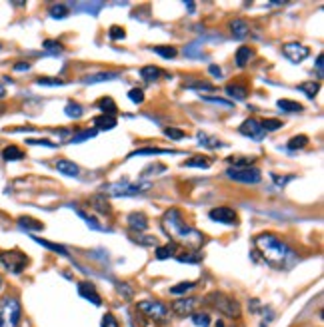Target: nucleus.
Instances as JSON below:
<instances>
[{"label":"nucleus","mask_w":324,"mask_h":327,"mask_svg":"<svg viewBox=\"0 0 324 327\" xmlns=\"http://www.w3.org/2000/svg\"><path fill=\"white\" fill-rule=\"evenodd\" d=\"M162 228H164V232H166L174 241H180V243H184L186 247H192L194 251L204 243V236L198 232V230L190 228V225L184 221L182 214H180L176 208H172V210H168V212L164 214V218H162Z\"/></svg>","instance_id":"obj_1"},{"label":"nucleus","mask_w":324,"mask_h":327,"mask_svg":"<svg viewBox=\"0 0 324 327\" xmlns=\"http://www.w3.org/2000/svg\"><path fill=\"white\" fill-rule=\"evenodd\" d=\"M254 247L256 251L262 256V260L272 265V267H276V269H282L288 265V262L294 258V251L282 241L278 240L274 234H260L254 238Z\"/></svg>","instance_id":"obj_2"},{"label":"nucleus","mask_w":324,"mask_h":327,"mask_svg":"<svg viewBox=\"0 0 324 327\" xmlns=\"http://www.w3.org/2000/svg\"><path fill=\"white\" fill-rule=\"evenodd\" d=\"M22 319V305L12 295L0 299V327H18Z\"/></svg>","instance_id":"obj_3"},{"label":"nucleus","mask_w":324,"mask_h":327,"mask_svg":"<svg viewBox=\"0 0 324 327\" xmlns=\"http://www.w3.org/2000/svg\"><path fill=\"white\" fill-rule=\"evenodd\" d=\"M136 309L156 323H166L168 317H170V311L168 307L162 304V301H156V299H144V301H138L136 304Z\"/></svg>","instance_id":"obj_4"},{"label":"nucleus","mask_w":324,"mask_h":327,"mask_svg":"<svg viewBox=\"0 0 324 327\" xmlns=\"http://www.w3.org/2000/svg\"><path fill=\"white\" fill-rule=\"evenodd\" d=\"M148 188H150V184H132L128 180H120V182H114V184H108L104 186V194L108 196H116V197H126V196H138V194H144Z\"/></svg>","instance_id":"obj_5"},{"label":"nucleus","mask_w":324,"mask_h":327,"mask_svg":"<svg viewBox=\"0 0 324 327\" xmlns=\"http://www.w3.org/2000/svg\"><path fill=\"white\" fill-rule=\"evenodd\" d=\"M206 301H208V304H210L214 309H218L220 313L228 315V317H238V315H240V305H238V301L232 299V297H228L226 293L214 291V293H210V295L206 297Z\"/></svg>","instance_id":"obj_6"},{"label":"nucleus","mask_w":324,"mask_h":327,"mask_svg":"<svg viewBox=\"0 0 324 327\" xmlns=\"http://www.w3.org/2000/svg\"><path fill=\"white\" fill-rule=\"evenodd\" d=\"M0 263L12 273H22L28 265V258H26V254H22L18 249L0 251Z\"/></svg>","instance_id":"obj_7"},{"label":"nucleus","mask_w":324,"mask_h":327,"mask_svg":"<svg viewBox=\"0 0 324 327\" xmlns=\"http://www.w3.org/2000/svg\"><path fill=\"white\" fill-rule=\"evenodd\" d=\"M226 178L234 180L238 184H248V186H254L262 180V174L256 168H228L226 170Z\"/></svg>","instance_id":"obj_8"},{"label":"nucleus","mask_w":324,"mask_h":327,"mask_svg":"<svg viewBox=\"0 0 324 327\" xmlns=\"http://www.w3.org/2000/svg\"><path fill=\"white\" fill-rule=\"evenodd\" d=\"M282 54L290 60V62H302L304 58L310 56V50L304 44H298V42H288L282 46Z\"/></svg>","instance_id":"obj_9"},{"label":"nucleus","mask_w":324,"mask_h":327,"mask_svg":"<svg viewBox=\"0 0 324 327\" xmlns=\"http://www.w3.org/2000/svg\"><path fill=\"white\" fill-rule=\"evenodd\" d=\"M208 218H210L212 221L226 223V225H236V223H238V214H236L232 208H226V206H218V208L210 210Z\"/></svg>","instance_id":"obj_10"},{"label":"nucleus","mask_w":324,"mask_h":327,"mask_svg":"<svg viewBox=\"0 0 324 327\" xmlns=\"http://www.w3.org/2000/svg\"><path fill=\"white\" fill-rule=\"evenodd\" d=\"M198 304V299L196 297H180L176 301H172V313L174 315H178V317H188L194 313V307Z\"/></svg>","instance_id":"obj_11"},{"label":"nucleus","mask_w":324,"mask_h":327,"mask_svg":"<svg viewBox=\"0 0 324 327\" xmlns=\"http://www.w3.org/2000/svg\"><path fill=\"white\" fill-rule=\"evenodd\" d=\"M240 134L246 136V138H252V140H262L266 132L262 130V126H260V122L256 118H248L240 126Z\"/></svg>","instance_id":"obj_12"},{"label":"nucleus","mask_w":324,"mask_h":327,"mask_svg":"<svg viewBox=\"0 0 324 327\" xmlns=\"http://www.w3.org/2000/svg\"><path fill=\"white\" fill-rule=\"evenodd\" d=\"M228 30H230V34H232L236 40H242V38L248 36V32H250V26H248V22H246V20H242V18H234V20L228 22Z\"/></svg>","instance_id":"obj_13"},{"label":"nucleus","mask_w":324,"mask_h":327,"mask_svg":"<svg viewBox=\"0 0 324 327\" xmlns=\"http://www.w3.org/2000/svg\"><path fill=\"white\" fill-rule=\"evenodd\" d=\"M128 228H130L132 232H136V234L144 232V230L148 228V218H146L142 212H132V214L128 216Z\"/></svg>","instance_id":"obj_14"},{"label":"nucleus","mask_w":324,"mask_h":327,"mask_svg":"<svg viewBox=\"0 0 324 327\" xmlns=\"http://www.w3.org/2000/svg\"><path fill=\"white\" fill-rule=\"evenodd\" d=\"M78 293L84 297V299H88V301H92L94 305H100L102 304V299H100V295L96 293V287L92 285V283H80L78 285Z\"/></svg>","instance_id":"obj_15"},{"label":"nucleus","mask_w":324,"mask_h":327,"mask_svg":"<svg viewBox=\"0 0 324 327\" xmlns=\"http://www.w3.org/2000/svg\"><path fill=\"white\" fill-rule=\"evenodd\" d=\"M56 170L60 174H64V175H70V178H76V175L80 174V168L74 162H70V160H58L56 162Z\"/></svg>","instance_id":"obj_16"},{"label":"nucleus","mask_w":324,"mask_h":327,"mask_svg":"<svg viewBox=\"0 0 324 327\" xmlns=\"http://www.w3.org/2000/svg\"><path fill=\"white\" fill-rule=\"evenodd\" d=\"M252 56H254V52H252V48H250V46H240V48L236 50V56H234V60H236V66L244 68L248 62L252 60Z\"/></svg>","instance_id":"obj_17"},{"label":"nucleus","mask_w":324,"mask_h":327,"mask_svg":"<svg viewBox=\"0 0 324 327\" xmlns=\"http://www.w3.org/2000/svg\"><path fill=\"white\" fill-rule=\"evenodd\" d=\"M94 126L98 130H112L116 128V118L114 116H106V114H100L94 118Z\"/></svg>","instance_id":"obj_18"},{"label":"nucleus","mask_w":324,"mask_h":327,"mask_svg":"<svg viewBox=\"0 0 324 327\" xmlns=\"http://www.w3.org/2000/svg\"><path fill=\"white\" fill-rule=\"evenodd\" d=\"M96 106L102 110V114H106V116H114L116 112H118V106H116V102L112 98H108V96H104V98H100L96 102Z\"/></svg>","instance_id":"obj_19"},{"label":"nucleus","mask_w":324,"mask_h":327,"mask_svg":"<svg viewBox=\"0 0 324 327\" xmlns=\"http://www.w3.org/2000/svg\"><path fill=\"white\" fill-rule=\"evenodd\" d=\"M90 204H92V208H94L96 212H100V214H108V212H110V204H108V199H106L104 194L94 196V197L90 199Z\"/></svg>","instance_id":"obj_20"},{"label":"nucleus","mask_w":324,"mask_h":327,"mask_svg":"<svg viewBox=\"0 0 324 327\" xmlns=\"http://www.w3.org/2000/svg\"><path fill=\"white\" fill-rule=\"evenodd\" d=\"M2 158H4L6 162H18V160L24 158V152H22L18 146H6V148L2 150Z\"/></svg>","instance_id":"obj_21"},{"label":"nucleus","mask_w":324,"mask_h":327,"mask_svg":"<svg viewBox=\"0 0 324 327\" xmlns=\"http://www.w3.org/2000/svg\"><path fill=\"white\" fill-rule=\"evenodd\" d=\"M226 94H228L230 98H234V100H246L248 88L242 86V84H228V86H226Z\"/></svg>","instance_id":"obj_22"},{"label":"nucleus","mask_w":324,"mask_h":327,"mask_svg":"<svg viewBox=\"0 0 324 327\" xmlns=\"http://www.w3.org/2000/svg\"><path fill=\"white\" fill-rule=\"evenodd\" d=\"M160 154H176V152H172V150H160V148H142V150L132 152L128 158H136V156H160Z\"/></svg>","instance_id":"obj_23"},{"label":"nucleus","mask_w":324,"mask_h":327,"mask_svg":"<svg viewBox=\"0 0 324 327\" xmlns=\"http://www.w3.org/2000/svg\"><path fill=\"white\" fill-rule=\"evenodd\" d=\"M160 74H162V70L156 68V66H144V68H140V78H144L146 82H154V80H158Z\"/></svg>","instance_id":"obj_24"},{"label":"nucleus","mask_w":324,"mask_h":327,"mask_svg":"<svg viewBox=\"0 0 324 327\" xmlns=\"http://www.w3.org/2000/svg\"><path fill=\"white\" fill-rule=\"evenodd\" d=\"M18 225H20V228H24V230H32V232L44 230V225H42L38 219H34V218H20V219H18Z\"/></svg>","instance_id":"obj_25"},{"label":"nucleus","mask_w":324,"mask_h":327,"mask_svg":"<svg viewBox=\"0 0 324 327\" xmlns=\"http://www.w3.org/2000/svg\"><path fill=\"white\" fill-rule=\"evenodd\" d=\"M182 166H184V168H200V170H206V168H210V162H208L204 156H194V158L182 162Z\"/></svg>","instance_id":"obj_26"},{"label":"nucleus","mask_w":324,"mask_h":327,"mask_svg":"<svg viewBox=\"0 0 324 327\" xmlns=\"http://www.w3.org/2000/svg\"><path fill=\"white\" fill-rule=\"evenodd\" d=\"M254 160H256V158H252V156H250V158H248V156H236V158H234V156H232V158H228V164L234 166V168H250V166L254 164Z\"/></svg>","instance_id":"obj_27"},{"label":"nucleus","mask_w":324,"mask_h":327,"mask_svg":"<svg viewBox=\"0 0 324 327\" xmlns=\"http://www.w3.org/2000/svg\"><path fill=\"white\" fill-rule=\"evenodd\" d=\"M116 76H118L116 72H100V74H96V76H88V78H84L82 82H84V84H94V82L112 80V78H116Z\"/></svg>","instance_id":"obj_28"},{"label":"nucleus","mask_w":324,"mask_h":327,"mask_svg":"<svg viewBox=\"0 0 324 327\" xmlns=\"http://www.w3.org/2000/svg\"><path fill=\"white\" fill-rule=\"evenodd\" d=\"M152 52H156L158 56H162V58H166V60H170V58H174V56L178 54L174 46H154Z\"/></svg>","instance_id":"obj_29"},{"label":"nucleus","mask_w":324,"mask_h":327,"mask_svg":"<svg viewBox=\"0 0 324 327\" xmlns=\"http://www.w3.org/2000/svg\"><path fill=\"white\" fill-rule=\"evenodd\" d=\"M298 90L300 92H304L308 98H314L316 94H318V90H320V86H318V82H302V84H298Z\"/></svg>","instance_id":"obj_30"},{"label":"nucleus","mask_w":324,"mask_h":327,"mask_svg":"<svg viewBox=\"0 0 324 327\" xmlns=\"http://www.w3.org/2000/svg\"><path fill=\"white\" fill-rule=\"evenodd\" d=\"M260 126H262V130H264V132H276V130L282 128V122L276 120V118H266V120L260 122Z\"/></svg>","instance_id":"obj_31"},{"label":"nucleus","mask_w":324,"mask_h":327,"mask_svg":"<svg viewBox=\"0 0 324 327\" xmlns=\"http://www.w3.org/2000/svg\"><path fill=\"white\" fill-rule=\"evenodd\" d=\"M278 108L284 110V112H300L302 110V104L294 102V100H278Z\"/></svg>","instance_id":"obj_32"},{"label":"nucleus","mask_w":324,"mask_h":327,"mask_svg":"<svg viewBox=\"0 0 324 327\" xmlns=\"http://www.w3.org/2000/svg\"><path fill=\"white\" fill-rule=\"evenodd\" d=\"M198 140H200V146H206V148H222L224 144L220 142V140H216V138H210V136H206L204 132H198Z\"/></svg>","instance_id":"obj_33"},{"label":"nucleus","mask_w":324,"mask_h":327,"mask_svg":"<svg viewBox=\"0 0 324 327\" xmlns=\"http://www.w3.org/2000/svg\"><path fill=\"white\" fill-rule=\"evenodd\" d=\"M174 254H176V247L170 245V243L156 247V258H158V260H168V258H172Z\"/></svg>","instance_id":"obj_34"},{"label":"nucleus","mask_w":324,"mask_h":327,"mask_svg":"<svg viewBox=\"0 0 324 327\" xmlns=\"http://www.w3.org/2000/svg\"><path fill=\"white\" fill-rule=\"evenodd\" d=\"M34 241H36V243H40V245H44V247H48V249H52V251H58L60 256H68V249H66V247H62V245H58V243L46 241V240H42V238H34Z\"/></svg>","instance_id":"obj_35"},{"label":"nucleus","mask_w":324,"mask_h":327,"mask_svg":"<svg viewBox=\"0 0 324 327\" xmlns=\"http://www.w3.org/2000/svg\"><path fill=\"white\" fill-rule=\"evenodd\" d=\"M64 112H66V116H68V118H80V116L84 114L82 106H80V104H76V102H68V104H66V108H64Z\"/></svg>","instance_id":"obj_36"},{"label":"nucleus","mask_w":324,"mask_h":327,"mask_svg":"<svg viewBox=\"0 0 324 327\" xmlns=\"http://www.w3.org/2000/svg\"><path fill=\"white\" fill-rule=\"evenodd\" d=\"M178 258V262H184V263H198L200 262V258H202V254H198V251H184V254H180V256H176Z\"/></svg>","instance_id":"obj_37"},{"label":"nucleus","mask_w":324,"mask_h":327,"mask_svg":"<svg viewBox=\"0 0 324 327\" xmlns=\"http://www.w3.org/2000/svg\"><path fill=\"white\" fill-rule=\"evenodd\" d=\"M194 282H182V283H178V285H174V287H170V293L172 295H182V293H186V291H190V289H194Z\"/></svg>","instance_id":"obj_38"},{"label":"nucleus","mask_w":324,"mask_h":327,"mask_svg":"<svg viewBox=\"0 0 324 327\" xmlns=\"http://www.w3.org/2000/svg\"><path fill=\"white\" fill-rule=\"evenodd\" d=\"M94 136H96V130H84V132L74 134V136L70 138V144H80V142L90 140V138H94Z\"/></svg>","instance_id":"obj_39"},{"label":"nucleus","mask_w":324,"mask_h":327,"mask_svg":"<svg viewBox=\"0 0 324 327\" xmlns=\"http://www.w3.org/2000/svg\"><path fill=\"white\" fill-rule=\"evenodd\" d=\"M192 323L198 327H208L210 325V315L208 313H192Z\"/></svg>","instance_id":"obj_40"},{"label":"nucleus","mask_w":324,"mask_h":327,"mask_svg":"<svg viewBox=\"0 0 324 327\" xmlns=\"http://www.w3.org/2000/svg\"><path fill=\"white\" fill-rule=\"evenodd\" d=\"M306 144H308V136L300 134V136H294V138L288 142V148H290V150H296V148H304Z\"/></svg>","instance_id":"obj_41"},{"label":"nucleus","mask_w":324,"mask_h":327,"mask_svg":"<svg viewBox=\"0 0 324 327\" xmlns=\"http://www.w3.org/2000/svg\"><path fill=\"white\" fill-rule=\"evenodd\" d=\"M50 16H52V18H66V16H68V6H64V4H54V6L50 8Z\"/></svg>","instance_id":"obj_42"},{"label":"nucleus","mask_w":324,"mask_h":327,"mask_svg":"<svg viewBox=\"0 0 324 327\" xmlns=\"http://www.w3.org/2000/svg\"><path fill=\"white\" fill-rule=\"evenodd\" d=\"M128 98H130V102H134V104H142L144 102V92L140 88H132L128 92Z\"/></svg>","instance_id":"obj_43"},{"label":"nucleus","mask_w":324,"mask_h":327,"mask_svg":"<svg viewBox=\"0 0 324 327\" xmlns=\"http://www.w3.org/2000/svg\"><path fill=\"white\" fill-rule=\"evenodd\" d=\"M164 134L168 136V138H172V140H182L184 136H186V132H182V130H178V128H164Z\"/></svg>","instance_id":"obj_44"},{"label":"nucleus","mask_w":324,"mask_h":327,"mask_svg":"<svg viewBox=\"0 0 324 327\" xmlns=\"http://www.w3.org/2000/svg\"><path fill=\"white\" fill-rule=\"evenodd\" d=\"M110 38L112 40H124V36H126V32H124V28L122 26H116V24H114V26H110Z\"/></svg>","instance_id":"obj_45"},{"label":"nucleus","mask_w":324,"mask_h":327,"mask_svg":"<svg viewBox=\"0 0 324 327\" xmlns=\"http://www.w3.org/2000/svg\"><path fill=\"white\" fill-rule=\"evenodd\" d=\"M36 84H38V86H62L64 82L58 80V78H38Z\"/></svg>","instance_id":"obj_46"},{"label":"nucleus","mask_w":324,"mask_h":327,"mask_svg":"<svg viewBox=\"0 0 324 327\" xmlns=\"http://www.w3.org/2000/svg\"><path fill=\"white\" fill-rule=\"evenodd\" d=\"M206 102H212V104H218V106H224V108H230L232 102H228V100H222V98H216V96H204Z\"/></svg>","instance_id":"obj_47"},{"label":"nucleus","mask_w":324,"mask_h":327,"mask_svg":"<svg viewBox=\"0 0 324 327\" xmlns=\"http://www.w3.org/2000/svg\"><path fill=\"white\" fill-rule=\"evenodd\" d=\"M186 88H190V90H214V86L212 84H208V82H192V84H186Z\"/></svg>","instance_id":"obj_48"},{"label":"nucleus","mask_w":324,"mask_h":327,"mask_svg":"<svg viewBox=\"0 0 324 327\" xmlns=\"http://www.w3.org/2000/svg\"><path fill=\"white\" fill-rule=\"evenodd\" d=\"M26 144H30V146H46V148H56V144L54 142H50V140H34V138H28L26 140Z\"/></svg>","instance_id":"obj_49"},{"label":"nucleus","mask_w":324,"mask_h":327,"mask_svg":"<svg viewBox=\"0 0 324 327\" xmlns=\"http://www.w3.org/2000/svg\"><path fill=\"white\" fill-rule=\"evenodd\" d=\"M78 216H80L82 219H86V223L90 225V228H94V230H104V228H102V225H100V223H98V221H96L94 218H90V216H86L84 212H78Z\"/></svg>","instance_id":"obj_50"},{"label":"nucleus","mask_w":324,"mask_h":327,"mask_svg":"<svg viewBox=\"0 0 324 327\" xmlns=\"http://www.w3.org/2000/svg\"><path fill=\"white\" fill-rule=\"evenodd\" d=\"M102 327H120V325H118V321H116V317L112 313H106L102 317Z\"/></svg>","instance_id":"obj_51"},{"label":"nucleus","mask_w":324,"mask_h":327,"mask_svg":"<svg viewBox=\"0 0 324 327\" xmlns=\"http://www.w3.org/2000/svg\"><path fill=\"white\" fill-rule=\"evenodd\" d=\"M134 241H138V243H142V245H156V240L150 238V236H136Z\"/></svg>","instance_id":"obj_52"},{"label":"nucleus","mask_w":324,"mask_h":327,"mask_svg":"<svg viewBox=\"0 0 324 327\" xmlns=\"http://www.w3.org/2000/svg\"><path fill=\"white\" fill-rule=\"evenodd\" d=\"M272 180L276 182V186H280V188H284L290 180H294V175H286V178H280V175H276V174H272Z\"/></svg>","instance_id":"obj_53"},{"label":"nucleus","mask_w":324,"mask_h":327,"mask_svg":"<svg viewBox=\"0 0 324 327\" xmlns=\"http://www.w3.org/2000/svg\"><path fill=\"white\" fill-rule=\"evenodd\" d=\"M44 48H46V50H52V52H60L62 44H60V42H54V40H46V42H44Z\"/></svg>","instance_id":"obj_54"},{"label":"nucleus","mask_w":324,"mask_h":327,"mask_svg":"<svg viewBox=\"0 0 324 327\" xmlns=\"http://www.w3.org/2000/svg\"><path fill=\"white\" fill-rule=\"evenodd\" d=\"M80 8H86V10H90L92 14H96L98 8H102V4H100V2H96V4H80Z\"/></svg>","instance_id":"obj_55"},{"label":"nucleus","mask_w":324,"mask_h":327,"mask_svg":"<svg viewBox=\"0 0 324 327\" xmlns=\"http://www.w3.org/2000/svg\"><path fill=\"white\" fill-rule=\"evenodd\" d=\"M208 72L212 74V76H216V78H220V76H222V70H220L218 66H210V68H208Z\"/></svg>","instance_id":"obj_56"},{"label":"nucleus","mask_w":324,"mask_h":327,"mask_svg":"<svg viewBox=\"0 0 324 327\" xmlns=\"http://www.w3.org/2000/svg\"><path fill=\"white\" fill-rule=\"evenodd\" d=\"M316 72H318V78H322V54L316 58Z\"/></svg>","instance_id":"obj_57"},{"label":"nucleus","mask_w":324,"mask_h":327,"mask_svg":"<svg viewBox=\"0 0 324 327\" xmlns=\"http://www.w3.org/2000/svg\"><path fill=\"white\" fill-rule=\"evenodd\" d=\"M28 68H30V64H26V62H22V64H16V66H14L16 72H24V70H28Z\"/></svg>","instance_id":"obj_58"},{"label":"nucleus","mask_w":324,"mask_h":327,"mask_svg":"<svg viewBox=\"0 0 324 327\" xmlns=\"http://www.w3.org/2000/svg\"><path fill=\"white\" fill-rule=\"evenodd\" d=\"M186 8H188L190 12H194V8H196V4H194V2H186Z\"/></svg>","instance_id":"obj_59"},{"label":"nucleus","mask_w":324,"mask_h":327,"mask_svg":"<svg viewBox=\"0 0 324 327\" xmlns=\"http://www.w3.org/2000/svg\"><path fill=\"white\" fill-rule=\"evenodd\" d=\"M6 96V88L2 86V84H0V98H4Z\"/></svg>","instance_id":"obj_60"},{"label":"nucleus","mask_w":324,"mask_h":327,"mask_svg":"<svg viewBox=\"0 0 324 327\" xmlns=\"http://www.w3.org/2000/svg\"><path fill=\"white\" fill-rule=\"evenodd\" d=\"M216 327H226V325H224V321H222V319H218V321H216Z\"/></svg>","instance_id":"obj_61"},{"label":"nucleus","mask_w":324,"mask_h":327,"mask_svg":"<svg viewBox=\"0 0 324 327\" xmlns=\"http://www.w3.org/2000/svg\"><path fill=\"white\" fill-rule=\"evenodd\" d=\"M2 285H4V282H2V278H0V291H2Z\"/></svg>","instance_id":"obj_62"}]
</instances>
